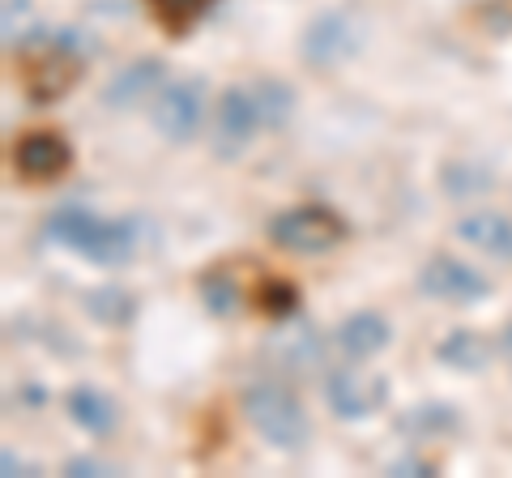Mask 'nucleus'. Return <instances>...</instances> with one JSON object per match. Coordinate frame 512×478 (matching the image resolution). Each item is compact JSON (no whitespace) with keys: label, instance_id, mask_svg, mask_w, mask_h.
Returning <instances> with one entry per match:
<instances>
[{"label":"nucleus","instance_id":"f257e3e1","mask_svg":"<svg viewBox=\"0 0 512 478\" xmlns=\"http://www.w3.org/2000/svg\"><path fill=\"white\" fill-rule=\"evenodd\" d=\"M43 231L64 244L77 257H86L94 265H120L133 257L137 248V235L128 222H111V218H99L82 210V205H60V210L43 222Z\"/></svg>","mask_w":512,"mask_h":478},{"label":"nucleus","instance_id":"f03ea898","mask_svg":"<svg viewBox=\"0 0 512 478\" xmlns=\"http://www.w3.org/2000/svg\"><path fill=\"white\" fill-rule=\"evenodd\" d=\"M244 414L256 432H261V440L278 453H299L312 436V423L303 414V406L295 402V393L274 385V380H261V385H252L244 393Z\"/></svg>","mask_w":512,"mask_h":478},{"label":"nucleus","instance_id":"7ed1b4c3","mask_svg":"<svg viewBox=\"0 0 512 478\" xmlns=\"http://www.w3.org/2000/svg\"><path fill=\"white\" fill-rule=\"evenodd\" d=\"M269 239L286 252H325L346 239V222L329 205H295L269 222Z\"/></svg>","mask_w":512,"mask_h":478},{"label":"nucleus","instance_id":"20e7f679","mask_svg":"<svg viewBox=\"0 0 512 478\" xmlns=\"http://www.w3.org/2000/svg\"><path fill=\"white\" fill-rule=\"evenodd\" d=\"M205 116V82L201 77H184V82H167L154 94V129L167 141H192Z\"/></svg>","mask_w":512,"mask_h":478},{"label":"nucleus","instance_id":"39448f33","mask_svg":"<svg viewBox=\"0 0 512 478\" xmlns=\"http://www.w3.org/2000/svg\"><path fill=\"white\" fill-rule=\"evenodd\" d=\"M389 397V380L372 376V372H355V368H333L325 376V402L338 419H367L376 414Z\"/></svg>","mask_w":512,"mask_h":478},{"label":"nucleus","instance_id":"423d86ee","mask_svg":"<svg viewBox=\"0 0 512 478\" xmlns=\"http://www.w3.org/2000/svg\"><path fill=\"white\" fill-rule=\"evenodd\" d=\"M419 291H427L431 299H444V304H478V299L491 295V282L457 257H431L419 269Z\"/></svg>","mask_w":512,"mask_h":478},{"label":"nucleus","instance_id":"0eeeda50","mask_svg":"<svg viewBox=\"0 0 512 478\" xmlns=\"http://www.w3.org/2000/svg\"><path fill=\"white\" fill-rule=\"evenodd\" d=\"M13 163H18L22 180L52 184L73 167V146L56 129H30L18 146H13Z\"/></svg>","mask_w":512,"mask_h":478},{"label":"nucleus","instance_id":"6e6552de","mask_svg":"<svg viewBox=\"0 0 512 478\" xmlns=\"http://www.w3.org/2000/svg\"><path fill=\"white\" fill-rule=\"evenodd\" d=\"M299 52L312 69H338L342 60L359 52V30L346 13H320V18L303 30Z\"/></svg>","mask_w":512,"mask_h":478},{"label":"nucleus","instance_id":"1a4fd4ad","mask_svg":"<svg viewBox=\"0 0 512 478\" xmlns=\"http://www.w3.org/2000/svg\"><path fill=\"white\" fill-rule=\"evenodd\" d=\"M265 124L261 116V103H256V94L244 90V86H231L227 94L218 99V154H239L256 137V129Z\"/></svg>","mask_w":512,"mask_h":478},{"label":"nucleus","instance_id":"9d476101","mask_svg":"<svg viewBox=\"0 0 512 478\" xmlns=\"http://www.w3.org/2000/svg\"><path fill=\"white\" fill-rule=\"evenodd\" d=\"M77 82V60L64 52H43L35 60H26L22 69V90L30 94V103H56L60 94H69Z\"/></svg>","mask_w":512,"mask_h":478},{"label":"nucleus","instance_id":"9b49d317","mask_svg":"<svg viewBox=\"0 0 512 478\" xmlns=\"http://www.w3.org/2000/svg\"><path fill=\"white\" fill-rule=\"evenodd\" d=\"M163 60L158 56H146V60H133L128 69H120L116 77L107 82L103 90V103L107 107H137L141 99H154L158 86H163Z\"/></svg>","mask_w":512,"mask_h":478},{"label":"nucleus","instance_id":"f8f14e48","mask_svg":"<svg viewBox=\"0 0 512 478\" xmlns=\"http://www.w3.org/2000/svg\"><path fill=\"white\" fill-rule=\"evenodd\" d=\"M457 235L495 261H512V218H504V214H495V210L466 214L457 222Z\"/></svg>","mask_w":512,"mask_h":478},{"label":"nucleus","instance_id":"ddd939ff","mask_svg":"<svg viewBox=\"0 0 512 478\" xmlns=\"http://www.w3.org/2000/svg\"><path fill=\"white\" fill-rule=\"evenodd\" d=\"M64 410H69V419L82 427V432H90V436H107L111 427L120 423L116 397H107L103 389H94V385L69 389V397H64Z\"/></svg>","mask_w":512,"mask_h":478},{"label":"nucleus","instance_id":"4468645a","mask_svg":"<svg viewBox=\"0 0 512 478\" xmlns=\"http://www.w3.org/2000/svg\"><path fill=\"white\" fill-rule=\"evenodd\" d=\"M333 338H338V346L346 350L350 359H372V355H380V350L389 346L393 329H389V321H384L380 312H350Z\"/></svg>","mask_w":512,"mask_h":478},{"label":"nucleus","instance_id":"2eb2a0df","mask_svg":"<svg viewBox=\"0 0 512 478\" xmlns=\"http://www.w3.org/2000/svg\"><path fill=\"white\" fill-rule=\"evenodd\" d=\"M457 427H461V414L448 402H419L397 414V432L410 440H436V436L457 432Z\"/></svg>","mask_w":512,"mask_h":478},{"label":"nucleus","instance_id":"dca6fc26","mask_svg":"<svg viewBox=\"0 0 512 478\" xmlns=\"http://www.w3.org/2000/svg\"><path fill=\"white\" fill-rule=\"evenodd\" d=\"M436 355H440V363H448V368H457V372H483L491 363V342L474 329H453L436 346Z\"/></svg>","mask_w":512,"mask_h":478},{"label":"nucleus","instance_id":"f3484780","mask_svg":"<svg viewBox=\"0 0 512 478\" xmlns=\"http://www.w3.org/2000/svg\"><path fill=\"white\" fill-rule=\"evenodd\" d=\"M201 299L205 308H210L214 316H231L239 308V299H244V291H239V278L231 265H210L201 274Z\"/></svg>","mask_w":512,"mask_h":478},{"label":"nucleus","instance_id":"a211bd4d","mask_svg":"<svg viewBox=\"0 0 512 478\" xmlns=\"http://www.w3.org/2000/svg\"><path fill=\"white\" fill-rule=\"evenodd\" d=\"M440 184H444V193L448 197H457V201H470L478 193H487L491 188V175L483 167H474V163H448L440 171Z\"/></svg>","mask_w":512,"mask_h":478},{"label":"nucleus","instance_id":"6ab92c4d","mask_svg":"<svg viewBox=\"0 0 512 478\" xmlns=\"http://www.w3.org/2000/svg\"><path fill=\"white\" fill-rule=\"evenodd\" d=\"M86 308L99 316L103 325H124L133 316V295L120 291V286H99V291L86 295Z\"/></svg>","mask_w":512,"mask_h":478},{"label":"nucleus","instance_id":"aec40b11","mask_svg":"<svg viewBox=\"0 0 512 478\" xmlns=\"http://www.w3.org/2000/svg\"><path fill=\"white\" fill-rule=\"evenodd\" d=\"M252 94H256V103H261V116H265V124H286V116H291V107H295V90L291 86H282V82H274V77H265V82H256L252 86Z\"/></svg>","mask_w":512,"mask_h":478},{"label":"nucleus","instance_id":"412c9836","mask_svg":"<svg viewBox=\"0 0 512 478\" xmlns=\"http://www.w3.org/2000/svg\"><path fill=\"white\" fill-rule=\"evenodd\" d=\"M205 5H210V0H150L154 18L163 22L167 35H184V30L205 13Z\"/></svg>","mask_w":512,"mask_h":478},{"label":"nucleus","instance_id":"4be33fe9","mask_svg":"<svg viewBox=\"0 0 512 478\" xmlns=\"http://www.w3.org/2000/svg\"><path fill=\"white\" fill-rule=\"evenodd\" d=\"M295 299H299V291H295L291 282L269 278V282L261 286V295H256V304H261L265 316H291V312H295Z\"/></svg>","mask_w":512,"mask_h":478},{"label":"nucleus","instance_id":"5701e85b","mask_svg":"<svg viewBox=\"0 0 512 478\" xmlns=\"http://www.w3.org/2000/svg\"><path fill=\"white\" fill-rule=\"evenodd\" d=\"M64 474H73V478H99V474H111L103 461H94V457H73L69 466H64Z\"/></svg>","mask_w":512,"mask_h":478},{"label":"nucleus","instance_id":"b1692460","mask_svg":"<svg viewBox=\"0 0 512 478\" xmlns=\"http://www.w3.org/2000/svg\"><path fill=\"white\" fill-rule=\"evenodd\" d=\"M389 474H431L427 461H393Z\"/></svg>","mask_w":512,"mask_h":478},{"label":"nucleus","instance_id":"393cba45","mask_svg":"<svg viewBox=\"0 0 512 478\" xmlns=\"http://www.w3.org/2000/svg\"><path fill=\"white\" fill-rule=\"evenodd\" d=\"M500 350H504V359H508V368H512V321H508L504 333H500Z\"/></svg>","mask_w":512,"mask_h":478},{"label":"nucleus","instance_id":"a878e982","mask_svg":"<svg viewBox=\"0 0 512 478\" xmlns=\"http://www.w3.org/2000/svg\"><path fill=\"white\" fill-rule=\"evenodd\" d=\"M0 461H5V474H9V478H13V474H18V470H22V461H18V457H13L9 449H5V457H0Z\"/></svg>","mask_w":512,"mask_h":478}]
</instances>
